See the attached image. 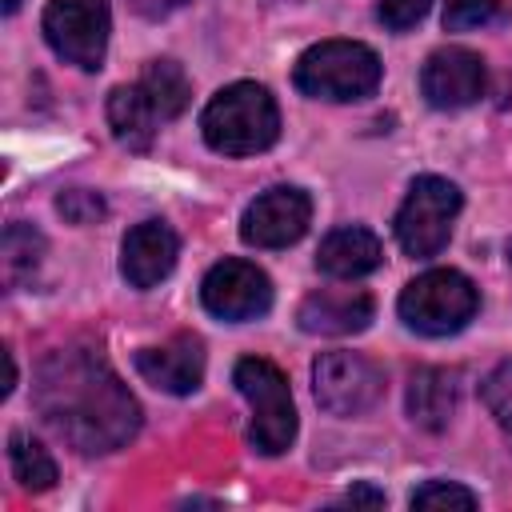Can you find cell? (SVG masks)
<instances>
[{
  "label": "cell",
  "instance_id": "6da1fadb",
  "mask_svg": "<svg viewBox=\"0 0 512 512\" xmlns=\"http://www.w3.org/2000/svg\"><path fill=\"white\" fill-rule=\"evenodd\" d=\"M40 416L80 452H112L140 428V404L92 348H60L36 372Z\"/></svg>",
  "mask_w": 512,
  "mask_h": 512
},
{
  "label": "cell",
  "instance_id": "7a4b0ae2",
  "mask_svg": "<svg viewBox=\"0 0 512 512\" xmlns=\"http://www.w3.org/2000/svg\"><path fill=\"white\" fill-rule=\"evenodd\" d=\"M204 144L220 156H256L280 136V108L264 84L236 80L220 88L200 112Z\"/></svg>",
  "mask_w": 512,
  "mask_h": 512
},
{
  "label": "cell",
  "instance_id": "3957f363",
  "mask_svg": "<svg viewBox=\"0 0 512 512\" xmlns=\"http://www.w3.org/2000/svg\"><path fill=\"white\" fill-rule=\"evenodd\" d=\"M380 76H384L380 56L360 40H320L308 52H300L292 68V80L304 96L336 100V104L372 96Z\"/></svg>",
  "mask_w": 512,
  "mask_h": 512
},
{
  "label": "cell",
  "instance_id": "277c9868",
  "mask_svg": "<svg viewBox=\"0 0 512 512\" xmlns=\"http://www.w3.org/2000/svg\"><path fill=\"white\" fill-rule=\"evenodd\" d=\"M232 384L252 408V424H248L252 448L264 456L288 452V444L296 440V404L284 372L264 356H244L232 368Z\"/></svg>",
  "mask_w": 512,
  "mask_h": 512
},
{
  "label": "cell",
  "instance_id": "5b68a950",
  "mask_svg": "<svg viewBox=\"0 0 512 512\" xmlns=\"http://www.w3.org/2000/svg\"><path fill=\"white\" fill-rule=\"evenodd\" d=\"M396 308H400V320L412 332H420V336H452L476 316L480 292L456 268H428L424 276L404 284Z\"/></svg>",
  "mask_w": 512,
  "mask_h": 512
},
{
  "label": "cell",
  "instance_id": "8992f818",
  "mask_svg": "<svg viewBox=\"0 0 512 512\" xmlns=\"http://www.w3.org/2000/svg\"><path fill=\"white\" fill-rule=\"evenodd\" d=\"M460 212V188L444 176H416L408 184V196L396 212V240L408 256L428 260L436 256L448 236H452V220Z\"/></svg>",
  "mask_w": 512,
  "mask_h": 512
},
{
  "label": "cell",
  "instance_id": "52a82bcc",
  "mask_svg": "<svg viewBox=\"0 0 512 512\" xmlns=\"http://www.w3.org/2000/svg\"><path fill=\"white\" fill-rule=\"evenodd\" d=\"M40 28H44L48 48L64 64L96 72L108 52L112 12H108V0H48Z\"/></svg>",
  "mask_w": 512,
  "mask_h": 512
},
{
  "label": "cell",
  "instance_id": "ba28073f",
  "mask_svg": "<svg viewBox=\"0 0 512 512\" xmlns=\"http://www.w3.org/2000/svg\"><path fill=\"white\" fill-rule=\"evenodd\" d=\"M316 404L332 416H360L384 396V372L360 352H320L312 360Z\"/></svg>",
  "mask_w": 512,
  "mask_h": 512
},
{
  "label": "cell",
  "instance_id": "9c48e42d",
  "mask_svg": "<svg viewBox=\"0 0 512 512\" xmlns=\"http://www.w3.org/2000/svg\"><path fill=\"white\" fill-rule=\"evenodd\" d=\"M200 300L216 320L244 324L272 308V280L252 260H220L200 284Z\"/></svg>",
  "mask_w": 512,
  "mask_h": 512
},
{
  "label": "cell",
  "instance_id": "30bf717a",
  "mask_svg": "<svg viewBox=\"0 0 512 512\" xmlns=\"http://www.w3.org/2000/svg\"><path fill=\"white\" fill-rule=\"evenodd\" d=\"M312 200L296 184H276L260 192L240 216V240L252 248H288L308 232Z\"/></svg>",
  "mask_w": 512,
  "mask_h": 512
},
{
  "label": "cell",
  "instance_id": "8fae6325",
  "mask_svg": "<svg viewBox=\"0 0 512 512\" xmlns=\"http://www.w3.org/2000/svg\"><path fill=\"white\" fill-rule=\"evenodd\" d=\"M484 84H488V72H484V60L472 52V48H460V44H448V48H436L424 68H420V92L432 108H444V112H456V108H468L484 96Z\"/></svg>",
  "mask_w": 512,
  "mask_h": 512
},
{
  "label": "cell",
  "instance_id": "7c38bea8",
  "mask_svg": "<svg viewBox=\"0 0 512 512\" xmlns=\"http://www.w3.org/2000/svg\"><path fill=\"white\" fill-rule=\"evenodd\" d=\"M136 372H140L152 388H160V392H168V396H188V392H196L200 380H204V344H200V336L180 332V336H172L168 344L140 348V352H136Z\"/></svg>",
  "mask_w": 512,
  "mask_h": 512
},
{
  "label": "cell",
  "instance_id": "4fadbf2b",
  "mask_svg": "<svg viewBox=\"0 0 512 512\" xmlns=\"http://www.w3.org/2000/svg\"><path fill=\"white\" fill-rule=\"evenodd\" d=\"M180 256V240L164 220H144L136 224L124 244H120V272L132 288H156Z\"/></svg>",
  "mask_w": 512,
  "mask_h": 512
},
{
  "label": "cell",
  "instance_id": "5bb4252c",
  "mask_svg": "<svg viewBox=\"0 0 512 512\" xmlns=\"http://www.w3.org/2000/svg\"><path fill=\"white\" fill-rule=\"evenodd\" d=\"M372 312L376 304L364 288H320L304 296L296 320L312 336H352L372 324Z\"/></svg>",
  "mask_w": 512,
  "mask_h": 512
},
{
  "label": "cell",
  "instance_id": "9a60e30c",
  "mask_svg": "<svg viewBox=\"0 0 512 512\" xmlns=\"http://www.w3.org/2000/svg\"><path fill=\"white\" fill-rule=\"evenodd\" d=\"M380 264H384V244L376 240V232H368L360 224L332 228L316 252V268L332 280H360V276L376 272Z\"/></svg>",
  "mask_w": 512,
  "mask_h": 512
},
{
  "label": "cell",
  "instance_id": "2e32d148",
  "mask_svg": "<svg viewBox=\"0 0 512 512\" xmlns=\"http://www.w3.org/2000/svg\"><path fill=\"white\" fill-rule=\"evenodd\" d=\"M456 400H460L456 372H448V368L412 372V384H408V416H412V424H420L428 432L448 428V420L456 412Z\"/></svg>",
  "mask_w": 512,
  "mask_h": 512
},
{
  "label": "cell",
  "instance_id": "e0dca14e",
  "mask_svg": "<svg viewBox=\"0 0 512 512\" xmlns=\"http://www.w3.org/2000/svg\"><path fill=\"white\" fill-rule=\"evenodd\" d=\"M108 124H112V136L128 152H144L156 140L160 116H156V108H152V100L144 96L140 84H120V88L108 92Z\"/></svg>",
  "mask_w": 512,
  "mask_h": 512
},
{
  "label": "cell",
  "instance_id": "ac0fdd59",
  "mask_svg": "<svg viewBox=\"0 0 512 512\" xmlns=\"http://www.w3.org/2000/svg\"><path fill=\"white\" fill-rule=\"evenodd\" d=\"M136 84H140L144 96L152 100L160 124L176 120V116L188 108V100H192V84H188V76H184V68H180L176 60H148Z\"/></svg>",
  "mask_w": 512,
  "mask_h": 512
},
{
  "label": "cell",
  "instance_id": "d6986e66",
  "mask_svg": "<svg viewBox=\"0 0 512 512\" xmlns=\"http://www.w3.org/2000/svg\"><path fill=\"white\" fill-rule=\"evenodd\" d=\"M0 264H4V284L20 288L24 280H32V272L40 268L44 256V236L32 224H8L4 228V244H0Z\"/></svg>",
  "mask_w": 512,
  "mask_h": 512
},
{
  "label": "cell",
  "instance_id": "ffe728a7",
  "mask_svg": "<svg viewBox=\"0 0 512 512\" xmlns=\"http://www.w3.org/2000/svg\"><path fill=\"white\" fill-rule=\"evenodd\" d=\"M8 464H12V476L28 488V492H44L56 484V460L48 456V448L28 436V432H12L8 436Z\"/></svg>",
  "mask_w": 512,
  "mask_h": 512
},
{
  "label": "cell",
  "instance_id": "44dd1931",
  "mask_svg": "<svg viewBox=\"0 0 512 512\" xmlns=\"http://www.w3.org/2000/svg\"><path fill=\"white\" fill-rule=\"evenodd\" d=\"M480 396H484V408L492 412L496 428H500L504 440L512 444V360H504V364L484 380Z\"/></svg>",
  "mask_w": 512,
  "mask_h": 512
},
{
  "label": "cell",
  "instance_id": "7402d4cb",
  "mask_svg": "<svg viewBox=\"0 0 512 512\" xmlns=\"http://www.w3.org/2000/svg\"><path fill=\"white\" fill-rule=\"evenodd\" d=\"M476 504H480L476 492L452 480H428L412 492V508H476Z\"/></svg>",
  "mask_w": 512,
  "mask_h": 512
},
{
  "label": "cell",
  "instance_id": "603a6c76",
  "mask_svg": "<svg viewBox=\"0 0 512 512\" xmlns=\"http://www.w3.org/2000/svg\"><path fill=\"white\" fill-rule=\"evenodd\" d=\"M56 212H60L68 224H96V220L108 212V204H104V196L92 192V188H68V192L56 196Z\"/></svg>",
  "mask_w": 512,
  "mask_h": 512
},
{
  "label": "cell",
  "instance_id": "cb8c5ba5",
  "mask_svg": "<svg viewBox=\"0 0 512 512\" xmlns=\"http://www.w3.org/2000/svg\"><path fill=\"white\" fill-rule=\"evenodd\" d=\"M500 12L496 0H444V28L448 32H468L480 24H492Z\"/></svg>",
  "mask_w": 512,
  "mask_h": 512
},
{
  "label": "cell",
  "instance_id": "d4e9b609",
  "mask_svg": "<svg viewBox=\"0 0 512 512\" xmlns=\"http://www.w3.org/2000/svg\"><path fill=\"white\" fill-rule=\"evenodd\" d=\"M428 8H432V0H380L376 16L388 32H408L428 16Z\"/></svg>",
  "mask_w": 512,
  "mask_h": 512
},
{
  "label": "cell",
  "instance_id": "484cf974",
  "mask_svg": "<svg viewBox=\"0 0 512 512\" xmlns=\"http://www.w3.org/2000/svg\"><path fill=\"white\" fill-rule=\"evenodd\" d=\"M344 500H348V504H384V492H376V488H368V484H356V488H348Z\"/></svg>",
  "mask_w": 512,
  "mask_h": 512
},
{
  "label": "cell",
  "instance_id": "4316f807",
  "mask_svg": "<svg viewBox=\"0 0 512 512\" xmlns=\"http://www.w3.org/2000/svg\"><path fill=\"white\" fill-rule=\"evenodd\" d=\"M140 12H148V16H160V12H172V8H180L184 0H132Z\"/></svg>",
  "mask_w": 512,
  "mask_h": 512
},
{
  "label": "cell",
  "instance_id": "83f0119b",
  "mask_svg": "<svg viewBox=\"0 0 512 512\" xmlns=\"http://www.w3.org/2000/svg\"><path fill=\"white\" fill-rule=\"evenodd\" d=\"M16 8H20V0H4V12H8V16H12Z\"/></svg>",
  "mask_w": 512,
  "mask_h": 512
},
{
  "label": "cell",
  "instance_id": "f1b7e54d",
  "mask_svg": "<svg viewBox=\"0 0 512 512\" xmlns=\"http://www.w3.org/2000/svg\"><path fill=\"white\" fill-rule=\"evenodd\" d=\"M508 264H512V240H508Z\"/></svg>",
  "mask_w": 512,
  "mask_h": 512
}]
</instances>
